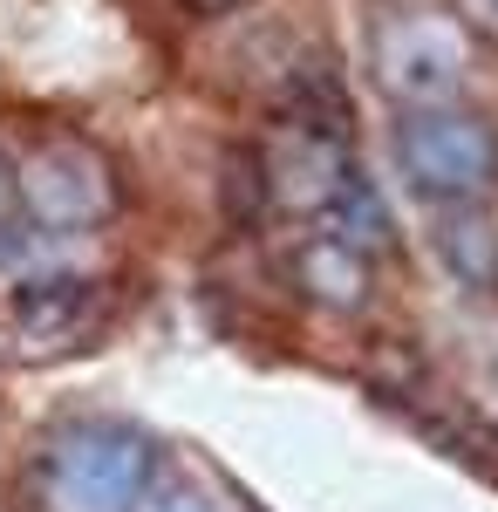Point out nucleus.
<instances>
[{
    "label": "nucleus",
    "instance_id": "nucleus-1",
    "mask_svg": "<svg viewBox=\"0 0 498 512\" xmlns=\"http://www.w3.org/2000/svg\"><path fill=\"white\" fill-rule=\"evenodd\" d=\"M171 444L123 410H55L21 437L14 512H137Z\"/></svg>",
    "mask_w": 498,
    "mask_h": 512
},
{
    "label": "nucleus",
    "instance_id": "nucleus-2",
    "mask_svg": "<svg viewBox=\"0 0 498 512\" xmlns=\"http://www.w3.org/2000/svg\"><path fill=\"white\" fill-rule=\"evenodd\" d=\"M7 171H14V205H21V226L41 246H82V239H103L130 205V178L116 151L82 130V123H28L14 144H7Z\"/></svg>",
    "mask_w": 498,
    "mask_h": 512
},
{
    "label": "nucleus",
    "instance_id": "nucleus-3",
    "mask_svg": "<svg viewBox=\"0 0 498 512\" xmlns=\"http://www.w3.org/2000/svg\"><path fill=\"white\" fill-rule=\"evenodd\" d=\"M492 35L471 21L464 0H376L369 14V82L383 110L464 103L485 82Z\"/></svg>",
    "mask_w": 498,
    "mask_h": 512
},
{
    "label": "nucleus",
    "instance_id": "nucleus-4",
    "mask_svg": "<svg viewBox=\"0 0 498 512\" xmlns=\"http://www.w3.org/2000/svg\"><path fill=\"white\" fill-rule=\"evenodd\" d=\"M389 171L423 212L492 205L498 198V110L478 96L389 110Z\"/></svg>",
    "mask_w": 498,
    "mask_h": 512
},
{
    "label": "nucleus",
    "instance_id": "nucleus-5",
    "mask_svg": "<svg viewBox=\"0 0 498 512\" xmlns=\"http://www.w3.org/2000/svg\"><path fill=\"white\" fill-rule=\"evenodd\" d=\"M110 321H116V280L103 274L48 267V274L0 280V349H14L21 362L96 349L110 335Z\"/></svg>",
    "mask_w": 498,
    "mask_h": 512
},
{
    "label": "nucleus",
    "instance_id": "nucleus-6",
    "mask_svg": "<svg viewBox=\"0 0 498 512\" xmlns=\"http://www.w3.org/2000/svg\"><path fill=\"white\" fill-rule=\"evenodd\" d=\"M280 280L301 308L328 321H355L376 308V246L335 219H294L280 239Z\"/></svg>",
    "mask_w": 498,
    "mask_h": 512
},
{
    "label": "nucleus",
    "instance_id": "nucleus-7",
    "mask_svg": "<svg viewBox=\"0 0 498 512\" xmlns=\"http://www.w3.org/2000/svg\"><path fill=\"white\" fill-rule=\"evenodd\" d=\"M430 239L444 253V267L464 287H498V198L492 205H451V212H430Z\"/></svg>",
    "mask_w": 498,
    "mask_h": 512
},
{
    "label": "nucleus",
    "instance_id": "nucleus-8",
    "mask_svg": "<svg viewBox=\"0 0 498 512\" xmlns=\"http://www.w3.org/2000/svg\"><path fill=\"white\" fill-rule=\"evenodd\" d=\"M137 512H239V506H232L205 472L178 465V458H164V472L151 478V492L137 499Z\"/></svg>",
    "mask_w": 498,
    "mask_h": 512
},
{
    "label": "nucleus",
    "instance_id": "nucleus-9",
    "mask_svg": "<svg viewBox=\"0 0 498 512\" xmlns=\"http://www.w3.org/2000/svg\"><path fill=\"white\" fill-rule=\"evenodd\" d=\"M28 226H21V205H14V171H7V144H0V253L21 246Z\"/></svg>",
    "mask_w": 498,
    "mask_h": 512
},
{
    "label": "nucleus",
    "instance_id": "nucleus-10",
    "mask_svg": "<svg viewBox=\"0 0 498 512\" xmlns=\"http://www.w3.org/2000/svg\"><path fill=\"white\" fill-rule=\"evenodd\" d=\"M192 21H232V14H246V7H260V0H178Z\"/></svg>",
    "mask_w": 498,
    "mask_h": 512
},
{
    "label": "nucleus",
    "instance_id": "nucleus-11",
    "mask_svg": "<svg viewBox=\"0 0 498 512\" xmlns=\"http://www.w3.org/2000/svg\"><path fill=\"white\" fill-rule=\"evenodd\" d=\"M464 7H471V21H478V28L498 41V0H464Z\"/></svg>",
    "mask_w": 498,
    "mask_h": 512
}]
</instances>
